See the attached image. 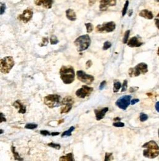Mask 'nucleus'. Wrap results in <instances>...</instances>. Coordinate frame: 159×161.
Listing matches in <instances>:
<instances>
[{"mask_svg": "<svg viewBox=\"0 0 159 161\" xmlns=\"http://www.w3.org/2000/svg\"><path fill=\"white\" fill-rule=\"evenodd\" d=\"M145 149L143 155L147 158L154 159L159 155V146L154 141H150L142 146Z\"/></svg>", "mask_w": 159, "mask_h": 161, "instance_id": "obj_1", "label": "nucleus"}, {"mask_svg": "<svg viewBox=\"0 0 159 161\" xmlns=\"http://www.w3.org/2000/svg\"><path fill=\"white\" fill-rule=\"evenodd\" d=\"M60 78L66 84H70L75 80V71L73 67L63 66L60 70Z\"/></svg>", "mask_w": 159, "mask_h": 161, "instance_id": "obj_2", "label": "nucleus"}, {"mask_svg": "<svg viewBox=\"0 0 159 161\" xmlns=\"http://www.w3.org/2000/svg\"><path fill=\"white\" fill-rule=\"evenodd\" d=\"M44 102L45 105L50 109L62 105V98L57 94H50L46 96Z\"/></svg>", "mask_w": 159, "mask_h": 161, "instance_id": "obj_3", "label": "nucleus"}, {"mask_svg": "<svg viewBox=\"0 0 159 161\" xmlns=\"http://www.w3.org/2000/svg\"><path fill=\"white\" fill-rule=\"evenodd\" d=\"M14 65V61L12 56H6L0 59V72L8 74Z\"/></svg>", "mask_w": 159, "mask_h": 161, "instance_id": "obj_4", "label": "nucleus"}, {"mask_svg": "<svg viewBox=\"0 0 159 161\" xmlns=\"http://www.w3.org/2000/svg\"><path fill=\"white\" fill-rule=\"evenodd\" d=\"M78 52H83L88 48L91 44V39L88 35H83L78 37L74 42Z\"/></svg>", "mask_w": 159, "mask_h": 161, "instance_id": "obj_5", "label": "nucleus"}, {"mask_svg": "<svg viewBox=\"0 0 159 161\" xmlns=\"http://www.w3.org/2000/svg\"><path fill=\"white\" fill-rule=\"evenodd\" d=\"M148 72V66L146 63H139L134 68H130L129 70V75L130 77H137L141 74H145Z\"/></svg>", "mask_w": 159, "mask_h": 161, "instance_id": "obj_6", "label": "nucleus"}, {"mask_svg": "<svg viewBox=\"0 0 159 161\" xmlns=\"http://www.w3.org/2000/svg\"><path fill=\"white\" fill-rule=\"evenodd\" d=\"M116 29L115 22L111 21L103 24L102 25H98L96 27V31L100 33H109L113 32Z\"/></svg>", "mask_w": 159, "mask_h": 161, "instance_id": "obj_7", "label": "nucleus"}, {"mask_svg": "<svg viewBox=\"0 0 159 161\" xmlns=\"http://www.w3.org/2000/svg\"><path fill=\"white\" fill-rule=\"evenodd\" d=\"M74 103V98L71 96H67L64 99L62 100V105L64 107H62L60 110L61 113H67L69 112L73 106Z\"/></svg>", "mask_w": 159, "mask_h": 161, "instance_id": "obj_8", "label": "nucleus"}, {"mask_svg": "<svg viewBox=\"0 0 159 161\" xmlns=\"http://www.w3.org/2000/svg\"><path fill=\"white\" fill-rule=\"evenodd\" d=\"M132 96L130 95H124L120 98L116 102V105L122 110H125L131 104Z\"/></svg>", "mask_w": 159, "mask_h": 161, "instance_id": "obj_9", "label": "nucleus"}, {"mask_svg": "<svg viewBox=\"0 0 159 161\" xmlns=\"http://www.w3.org/2000/svg\"><path fill=\"white\" fill-rule=\"evenodd\" d=\"M77 76L79 81L86 84H91L94 80V76L89 75H87L83 71H81V70L77 71Z\"/></svg>", "mask_w": 159, "mask_h": 161, "instance_id": "obj_10", "label": "nucleus"}, {"mask_svg": "<svg viewBox=\"0 0 159 161\" xmlns=\"http://www.w3.org/2000/svg\"><path fill=\"white\" fill-rule=\"evenodd\" d=\"M93 88L88 87L87 86H83L81 88L76 91V95L79 98L84 99L88 97L93 92Z\"/></svg>", "mask_w": 159, "mask_h": 161, "instance_id": "obj_11", "label": "nucleus"}, {"mask_svg": "<svg viewBox=\"0 0 159 161\" xmlns=\"http://www.w3.org/2000/svg\"><path fill=\"white\" fill-rule=\"evenodd\" d=\"M117 0H100V10L105 11L109 7L114 6L116 5Z\"/></svg>", "mask_w": 159, "mask_h": 161, "instance_id": "obj_12", "label": "nucleus"}, {"mask_svg": "<svg viewBox=\"0 0 159 161\" xmlns=\"http://www.w3.org/2000/svg\"><path fill=\"white\" fill-rule=\"evenodd\" d=\"M33 12L31 10L29 9H27L25 10L22 14H21V15L19 16L18 19L22 21H23L24 23H27V22H29L31 18L33 17Z\"/></svg>", "mask_w": 159, "mask_h": 161, "instance_id": "obj_13", "label": "nucleus"}, {"mask_svg": "<svg viewBox=\"0 0 159 161\" xmlns=\"http://www.w3.org/2000/svg\"><path fill=\"white\" fill-rule=\"evenodd\" d=\"M36 5L42 6L46 9H50L52 6L53 0H34Z\"/></svg>", "mask_w": 159, "mask_h": 161, "instance_id": "obj_14", "label": "nucleus"}, {"mask_svg": "<svg viewBox=\"0 0 159 161\" xmlns=\"http://www.w3.org/2000/svg\"><path fill=\"white\" fill-rule=\"evenodd\" d=\"M127 44H128V45L129 47H133V48L139 47L143 45V42H141L138 39V37L136 36L133 37L131 39H129V40H128Z\"/></svg>", "mask_w": 159, "mask_h": 161, "instance_id": "obj_15", "label": "nucleus"}, {"mask_svg": "<svg viewBox=\"0 0 159 161\" xmlns=\"http://www.w3.org/2000/svg\"><path fill=\"white\" fill-rule=\"evenodd\" d=\"M108 111V107H105L103 108L101 110H94V113L95 115H96V118L97 120H102L104 117L105 116L106 112Z\"/></svg>", "mask_w": 159, "mask_h": 161, "instance_id": "obj_16", "label": "nucleus"}, {"mask_svg": "<svg viewBox=\"0 0 159 161\" xmlns=\"http://www.w3.org/2000/svg\"><path fill=\"white\" fill-rule=\"evenodd\" d=\"M139 16L142 17H144L145 19H149V20H151L153 18V13L147 10H141V12L139 13Z\"/></svg>", "mask_w": 159, "mask_h": 161, "instance_id": "obj_17", "label": "nucleus"}, {"mask_svg": "<svg viewBox=\"0 0 159 161\" xmlns=\"http://www.w3.org/2000/svg\"><path fill=\"white\" fill-rule=\"evenodd\" d=\"M13 105L16 108V109H19V111L18 112L19 113H25L26 112V107L25 105H24L20 101H16L14 102V104H13Z\"/></svg>", "mask_w": 159, "mask_h": 161, "instance_id": "obj_18", "label": "nucleus"}, {"mask_svg": "<svg viewBox=\"0 0 159 161\" xmlns=\"http://www.w3.org/2000/svg\"><path fill=\"white\" fill-rule=\"evenodd\" d=\"M66 16L68 19L72 21H75L77 19V16L75 11L71 9H69L66 11Z\"/></svg>", "mask_w": 159, "mask_h": 161, "instance_id": "obj_19", "label": "nucleus"}, {"mask_svg": "<svg viewBox=\"0 0 159 161\" xmlns=\"http://www.w3.org/2000/svg\"><path fill=\"white\" fill-rule=\"evenodd\" d=\"M60 161H73L74 160V155L72 153L70 152L69 154H67L66 155H63V156H62L60 157V159H59Z\"/></svg>", "mask_w": 159, "mask_h": 161, "instance_id": "obj_20", "label": "nucleus"}, {"mask_svg": "<svg viewBox=\"0 0 159 161\" xmlns=\"http://www.w3.org/2000/svg\"><path fill=\"white\" fill-rule=\"evenodd\" d=\"M75 130L74 126H71L67 131H66L63 132L62 135V137L64 136H70L72 135V132Z\"/></svg>", "mask_w": 159, "mask_h": 161, "instance_id": "obj_21", "label": "nucleus"}, {"mask_svg": "<svg viewBox=\"0 0 159 161\" xmlns=\"http://www.w3.org/2000/svg\"><path fill=\"white\" fill-rule=\"evenodd\" d=\"M129 5V2L128 0H126L124 5V7H123V9H122V17H124L125 14L127 13V11H128V6Z\"/></svg>", "mask_w": 159, "mask_h": 161, "instance_id": "obj_22", "label": "nucleus"}, {"mask_svg": "<svg viewBox=\"0 0 159 161\" xmlns=\"http://www.w3.org/2000/svg\"><path fill=\"white\" fill-rule=\"evenodd\" d=\"M122 87L121 84L119 81H115L114 82V87H113V92H117L121 87Z\"/></svg>", "mask_w": 159, "mask_h": 161, "instance_id": "obj_23", "label": "nucleus"}, {"mask_svg": "<svg viewBox=\"0 0 159 161\" xmlns=\"http://www.w3.org/2000/svg\"><path fill=\"white\" fill-rule=\"evenodd\" d=\"M129 35H130V30H128L127 31H125V34H124V38H123V44H127L129 40Z\"/></svg>", "mask_w": 159, "mask_h": 161, "instance_id": "obj_24", "label": "nucleus"}, {"mask_svg": "<svg viewBox=\"0 0 159 161\" xmlns=\"http://www.w3.org/2000/svg\"><path fill=\"white\" fill-rule=\"evenodd\" d=\"M11 150H12V152H13V153L14 157L15 160H23V159L19 155L18 153L15 151V148H14V147H12V148H11Z\"/></svg>", "mask_w": 159, "mask_h": 161, "instance_id": "obj_25", "label": "nucleus"}, {"mask_svg": "<svg viewBox=\"0 0 159 161\" xmlns=\"http://www.w3.org/2000/svg\"><path fill=\"white\" fill-rule=\"evenodd\" d=\"M38 127V125L35 123H28L25 126V128L29 129V130H33Z\"/></svg>", "mask_w": 159, "mask_h": 161, "instance_id": "obj_26", "label": "nucleus"}, {"mask_svg": "<svg viewBox=\"0 0 159 161\" xmlns=\"http://www.w3.org/2000/svg\"><path fill=\"white\" fill-rule=\"evenodd\" d=\"M85 26L86 27V32L87 33H91L93 30V25L91 23H86Z\"/></svg>", "mask_w": 159, "mask_h": 161, "instance_id": "obj_27", "label": "nucleus"}, {"mask_svg": "<svg viewBox=\"0 0 159 161\" xmlns=\"http://www.w3.org/2000/svg\"><path fill=\"white\" fill-rule=\"evenodd\" d=\"M57 43H58V40L57 37L54 35L50 37V44L52 45H56Z\"/></svg>", "mask_w": 159, "mask_h": 161, "instance_id": "obj_28", "label": "nucleus"}, {"mask_svg": "<svg viewBox=\"0 0 159 161\" xmlns=\"http://www.w3.org/2000/svg\"><path fill=\"white\" fill-rule=\"evenodd\" d=\"M48 146L49 147H51L52 148H54L55 149H60L61 146L59 144H55V143H50L49 144H48Z\"/></svg>", "mask_w": 159, "mask_h": 161, "instance_id": "obj_29", "label": "nucleus"}, {"mask_svg": "<svg viewBox=\"0 0 159 161\" xmlns=\"http://www.w3.org/2000/svg\"><path fill=\"white\" fill-rule=\"evenodd\" d=\"M148 119V115H146L145 113H141L140 114V120L142 122L144 121H145L146 120H147Z\"/></svg>", "mask_w": 159, "mask_h": 161, "instance_id": "obj_30", "label": "nucleus"}, {"mask_svg": "<svg viewBox=\"0 0 159 161\" xmlns=\"http://www.w3.org/2000/svg\"><path fill=\"white\" fill-rule=\"evenodd\" d=\"M127 89H128V81L125 80L123 82V84L122 86V89H121V92H125L127 90Z\"/></svg>", "mask_w": 159, "mask_h": 161, "instance_id": "obj_31", "label": "nucleus"}, {"mask_svg": "<svg viewBox=\"0 0 159 161\" xmlns=\"http://www.w3.org/2000/svg\"><path fill=\"white\" fill-rule=\"evenodd\" d=\"M111 47V43L108 42V41H106L104 43V45H103V50H106L108 49H109L110 47Z\"/></svg>", "mask_w": 159, "mask_h": 161, "instance_id": "obj_32", "label": "nucleus"}, {"mask_svg": "<svg viewBox=\"0 0 159 161\" xmlns=\"http://www.w3.org/2000/svg\"><path fill=\"white\" fill-rule=\"evenodd\" d=\"M113 154L112 153H108L106 152L105 154V161H108V160H111L113 159Z\"/></svg>", "mask_w": 159, "mask_h": 161, "instance_id": "obj_33", "label": "nucleus"}, {"mask_svg": "<svg viewBox=\"0 0 159 161\" xmlns=\"http://www.w3.org/2000/svg\"><path fill=\"white\" fill-rule=\"evenodd\" d=\"M48 44V39L46 38V37H44L42 39V42L39 44V45L41 47H44V46H46Z\"/></svg>", "mask_w": 159, "mask_h": 161, "instance_id": "obj_34", "label": "nucleus"}, {"mask_svg": "<svg viewBox=\"0 0 159 161\" xmlns=\"http://www.w3.org/2000/svg\"><path fill=\"white\" fill-rule=\"evenodd\" d=\"M113 125L114 126H116V127H123L124 126V123H123L122 122H121V121H117V122H115L113 124Z\"/></svg>", "mask_w": 159, "mask_h": 161, "instance_id": "obj_35", "label": "nucleus"}, {"mask_svg": "<svg viewBox=\"0 0 159 161\" xmlns=\"http://www.w3.org/2000/svg\"><path fill=\"white\" fill-rule=\"evenodd\" d=\"M6 121V118L3 113H0V123Z\"/></svg>", "mask_w": 159, "mask_h": 161, "instance_id": "obj_36", "label": "nucleus"}, {"mask_svg": "<svg viewBox=\"0 0 159 161\" xmlns=\"http://www.w3.org/2000/svg\"><path fill=\"white\" fill-rule=\"evenodd\" d=\"M5 10H6V5L5 4H3L1 7H0V14L2 15L5 13Z\"/></svg>", "mask_w": 159, "mask_h": 161, "instance_id": "obj_37", "label": "nucleus"}, {"mask_svg": "<svg viewBox=\"0 0 159 161\" xmlns=\"http://www.w3.org/2000/svg\"><path fill=\"white\" fill-rule=\"evenodd\" d=\"M155 25L159 30V13L157 14L156 18L155 19Z\"/></svg>", "mask_w": 159, "mask_h": 161, "instance_id": "obj_38", "label": "nucleus"}, {"mask_svg": "<svg viewBox=\"0 0 159 161\" xmlns=\"http://www.w3.org/2000/svg\"><path fill=\"white\" fill-rule=\"evenodd\" d=\"M41 134L42 135H44V136H47V135H51V134L49 133V132L47 131V130H41L40 132Z\"/></svg>", "mask_w": 159, "mask_h": 161, "instance_id": "obj_39", "label": "nucleus"}, {"mask_svg": "<svg viewBox=\"0 0 159 161\" xmlns=\"http://www.w3.org/2000/svg\"><path fill=\"white\" fill-rule=\"evenodd\" d=\"M106 84V81H103V82H101V84H100V87H99L100 89V90L103 89L104 87H105Z\"/></svg>", "mask_w": 159, "mask_h": 161, "instance_id": "obj_40", "label": "nucleus"}, {"mask_svg": "<svg viewBox=\"0 0 159 161\" xmlns=\"http://www.w3.org/2000/svg\"><path fill=\"white\" fill-rule=\"evenodd\" d=\"M92 65V62L91 60H88L86 63V67L87 68H89L91 67V66Z\"/></svg>", "mask_w": 159, "mask_h": 161, "instance_id": "obj_41", "label": "nucleus"}, {"mask_svg": "<svg viewBox=\"0 0 159 161\" xmlns=\"http://www.w3.org/2000/svg\"><path fill=\"white\" fill-rule=\"evenodd\" d=\"M139 102V99H134L131 101V104L132 105H134V104H136V103H137V102Z\"/></svg>", "mask_w": 159, "mask_h": 161, "instance_id": "obj_42", "label": "nucleus"}, {"mask_svg": "<svg viewBox=\"0 0 159 161\" xmlns=\"http://www.w3.org/2000/svg\"><path fill=\"white\" fill-rule=\"evenodd\" d=\"M155 107V109H156V110H157V112L159 113V101H158V102H157L156 103Z\"/></svg>", "mask_w": 159, "mask_h": 161, "instance_id": "obj_43", "label": "nucleus"}, {"mask_svg": "<svg viewBox=\"0 0 159 161\" xmlns=\"http://www.w3.org/2000/svg\"><path fill=\"white\" fill-rule=\"evenodd\" d=\"M59 134H60V133H58V132H54V133H51V135L52 136H57V135H58Z\"/></svg>", "mask_w": 159, "mask_h": 161, "instance_id": "obj_44", "label": "nucleus"}, {"mask_svg": "<svg viewBox=\"0 0 159 161\" xmlns=\"http://www.w3.org/2000/svg\"><path fill=\"white\" fill-rule=\"evenodd\" d=\"M132 14H133V10H131L129 11V16L131 17V16H132Z\"/></svg>", "mask_w": 159, "mask_h": 161, "instance_id": "obj_45", "label": "nucleus"}, {"mask_svg": "<svg viewBox=\"0 0 159 161\" xmlns=\"http://www.w3.org/2000/svg\"><path fill=\"white\" fill-rule=\"evenodd\" d=\"M3 132H4V131H3V130H0V135L3 134Z\"/></svg>", "mask_w": 159, "mask_h": 161, "instance_id": "obj_46", "label": "nucleus"}, {"mask_svg": "<svg viewBox=\"0 0 159 161\" xmlns=\"http://www.w3.org/2000/svg\"><path fill=\"white\" fill-rule=\"evenodd\" d=\"M157 55L159 56V47L158 48V51H157Z\"/></svg>", "mask_w": 159, "mask_h": 161, "instance_id": "obj_47", "label": "nucleus"}, {"mask_svg": "<svg viewBox=\"0 0 159 161\" xmlns=\"http://www.w3.org/2000/svg\"><path fill=\"white\" fill-rule=\"evenodd\" d=\"M155 1H156L157 2H158V3H159V0H155Z\"/></svg>", "mask_w": 159, "mask_h": 161, "instance_id": "obj_48", "label": "nucleus"}, {"mask_svg": "<svg viewBox=\"0 0 159 161\" xmlns=\"http://www.w3.org/2000/svg\"><path fill=\"white\" fill-rule=\"evenodd\" d=\"M158 137H159V129H158Z\"/></svg>", "mask_w": 159, "mask_h": 161, "instance_id": "obj_49", "label": "nucleus"}]
</instances>
